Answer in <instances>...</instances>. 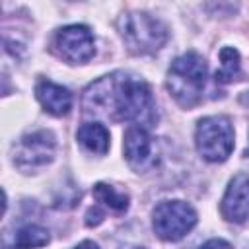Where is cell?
I'll use <instances>...</instances> for the list:
<instances>
[{
	"label": "cell",
	"instance_id": "3",
	"mask_svg": "<svg viewBox=\"0 0 249 249\" xmlns=\"http://www.w3.org/2000/svg\"><path fill=\"white\" fill-rule=\"evenodd\" d=\"M119 31L134 54H150L163 47L167 41V29L158 19L146 12H128L119 18Z\"/></svg>",
	"mask_w": 249,
	"mask_h": 249
},
{
	"label": "cell",
	"instance_id": "8",
	"mask_svg": "<svg viewBox=\"0 0 249 249\" xmlns=\"http://www.w3.org/2000/svg\"><path fill=\"white\" fill-rule=\"evenodd\" d=\"M123 150L128 165L136 171H148L158 165V150L154 138L144 126H130L124 132Z\"/></svg>",
	"mask_w": 249,
	"mask_h": 249
},
{
	"label": "cell",
	"instance_id": "4",
	"mask_svg": "<svg viewBox=\"0 0 249 249\" xmlns=\"http://www.w3.org/2000/svg\"><path fill=\"white\" fill-rule=\"evenodd\" d=\"M195 142L206 161H224L233 150V128L228 117H204L196 124Z\"/></svg>",
	"mask_w": 249,
	"mask_h": 249
},
{
	"label": "cell",
	"instance_id": "2",
	"mask_svg": "<svg viewBox=\"0 0 249 249\" xmlns=\"http://www.w3.org/2000/svg\"><path fill=\"white\" fill-rule=\"evenodd\" d=\"M204 86L206 62L200 54L191 51L171 62L167 72V89L181 107L191 109L198 105L204 97Z\"/></svg>",
	"mask_w": 249,
	"mask_h": 249
},
{
	"label": "cell",
	"instance_id": "18",
	"mask_svg": "<svg viewBox=\"0 0 249 249\" xmlns=\"http://www.w3.org/2000/svg\"><path fill=\"white\" fill-rule=\"evenodd\" d=\"M245 156H247V158H249V146H247V150H245Z\"/></svg>",
	"mask_w": 249,
	"mask_h": 249
},
{
	"label": "cell",
	"instance_id": "5",
	"mask_svg": "<svg viewBox=\"0 0 249 249\" xmlns=\"http://www.w3.org/2000/svg\"><path fill=\"white\" fill-rule=\"evenodd\" d=\"M196 224V212L183 200H165L154 208L152 226L163 241H177L187 235Z\"/></svg>",
	"mask_w": 249,
	"mask_h": 249
},
{
	"label": "cell",
	"instance_id": "11",
	"mask_svg": "<svg viewBox=\"0 0 249 249\" xmlns=\"http://www.w3.org/2000/svg\"><path fill=\"white\" fill-rule=\"evenodd\" d=\"M49 243V231L41 226H23L4 239V249H35Z\"/></svg>",
	"mask_w": 249,
	"mask_h": 249
},
{
	"label": "cell",
	"instance_id": "10",
	"mask_svg": "<svg viewBox=\"0 0 249 249\" xmlns=\"http://www.w3.org/2000/svg\"><path fill=\"white\" fill-rule=\"evenodd\" d=\"M35 95L43 109L54 117L66 115L72 107V93L51 80H39L35 86Z\"/></svg>",
	"mask_w": 249,
	"mask_h": 249
},
{
	"label": "cell",
	"instance_id": "16",
	"mask_svg": "<svg viewBox=\"0 0 249 249\" xmlns=\"http://www.w3.org/2000/svg\"><path fill=\"white\" fill-rule=\"evenodd\" d=\"M101 220H103V214L91 208V210L88 212V218H86V224H88V226H97V224H99Z\"/></svg>",
	"mask_w": 249,
	"mask_h": 249
},
{
	"label": "cell",
	"instance_id": "12",
	"mask_svg": "<svg viewBox=\"0 0 249 249\" xmlns=\"http://www.w3.org/2000/svg\"><path fill=\"white\" fill-rule=\"evenodd\" d=\"M78 142L93 154L103 156L109 150V132L99 123H88L78 128Z\"/></svg>",
	"mask_w": 249,
	"mask_h": 249
},
{
	"label": "cell",
	"instance_id": "14",
	"mask_svg": "<svg viewBox=\"0 0 249 249\" xmlns=\"http://www.w3.org/2000/svg\"><path fill=\"white\" fill-rule=\"evenodd\" d=\"M93 198L101 204H105L107 208L111 210H117V212H123L126 210L128 206V196L124 193H119L115 187L111 185H105V183H97L93 187Z\"/></svg>",
	"mask_w": 249,
	"mask_h": 249
},
{
	"label": "cell",
	"instance_id": "15",
	"mask_svg": "<svg viewBox=\"0 0 249 249\" xmlns=\"http://www.w3.org/2000/svg\"><path fill=\"white\" fill-rule=\"evenodd\" d=\"M200 249H231V245L224 239H208Z\"/></svg>",
	"mask_w": 249,
	"mask_h": 249
},
{
	"label": "cell",
	"instance_id": "9",
	"mask_svg": "<svg viewBox=\"0 0 249 249\" xmlns=\"http://www.w3.org/2000/svg\"><path fill=\"white\" fill-rule=\"evenodd\" d=\"M222 216L230 222H245L249 218V175L237 173L222 198Z\"/></svg>",
	"mask_w": 249,
	"mask_h": 249
},
{
	"label": "cell",
	"instance_id": "6",
	"mask_svg": "<svg viewBox=\"0 0 249 249\" xmlns=\"http://www.w3.org/2000/svg\"><path fill=\"white\" fill-rule=\"evenodd\" d=\"M54 51L68 64H82L93 56V35L86 25H66L54 35Z\"/></svg>",
	"mask_w": 249,
	"mask_h": 249
},
{
	"label": "cell",
	"instance_id": "7",
	"mask_svg": "<svg viewBox=\"0 0 249 249\" xmlns=\"http://www.w3.org/2000/svg\"><path fill=\"white\" fill-rule=\"evenodd\" d=\"M54 146V136L49 130H35L25 134L16 146V163L23 169L45 165L53 160Z\"/></svg>",
	"mask_w": 249,
	"mask_h": 249
},
{
	"label": "cell",
	"instance_id": "17",
	"mask_svg": "<svg viewBox=\"0 0 249 249\" xmlns=\"http://www.w3.org/2000/svg\"><path fill=\"white\" fill-rule=\"evenodd\" d=\"M76 249H99V247H97L93 241H82V243H80Z\"/></svg>",
	"mask_w": 249,
	"mask_h": 249
},
{
	"label": "cell",
	"instance_id": "13",
	"mask_svg": "<svg viewBox=\"0 0 249 249\" xmlns=\"http://www.w3.org/2000/svg\"><path fill=\"white\" fill-rule=\"evenodd\" d=\"M241 74V58L239 53L233 47H224L220 51V70L216 72V82L226 84L231 80H237Z\"/></svg>",
	"mask_w": 249,
	"mask_h": 249
},
{
	"label": "cell",
	"instance_id": "1",
	"mask_svg": "<svg viewBox=\"0 0 249 249\" xmlns=\"http://www.w3.org/2000/svg\"><path fill=\"white\" fill-rule=\"evenodd\" d=\"M88 115L113 121H128L134 126H148L156 121V105L150 86L134 76L115 72L89 84L82 95Z\"/></svg>",
	"mask_w": 249,
	"mask_h": 249
}]
</instances>
